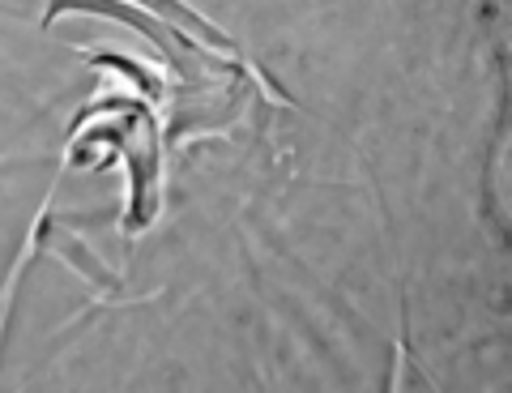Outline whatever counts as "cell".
<instances>
[{"instance_id": "6da1fadb", "label": "cell", "mask_w": 512, "mask_h": 393, "mask_svg": "<svg viewBox=\"0 0 512 393\" xmlns=\"http://www.w3.org/2000/svg\"><path fill=\"white\" fill-rule=\"evenodd\" d=\"M146 5H150V9H158V13H167V18H175V22H180V26H188V30H197V35H205V39H210V43H218V47H231V43L222 39V35H218V30H214L210 22H201L197 13L180 5V0H146Z\"/></svg>"}]
</instances>
